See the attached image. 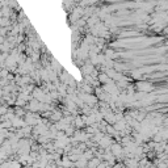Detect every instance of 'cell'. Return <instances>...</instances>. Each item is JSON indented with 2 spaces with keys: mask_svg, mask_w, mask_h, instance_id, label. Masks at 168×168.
Instances as JSON below:
<instances>
[{
  "mask_svg": "<svg viewBox=\"0 0 168 168\" xmlns=\"http://www.w3.org/2000/svg\"><path fill=\"white\" fill-rule=\"evenodd\" d=\"M137 88L141 92H147V91L153 89V86L149 84V83H137Z\"/></svg>",
  "mask_w": 168,
  "mask_h": 168,
  "instance_id": "6da1fadb",
  "label": "cell"
},
{
  "mask_svg": "<svg viewBox=\"0 0 168 168\" xmlns=\"http://www.w3.org/2000/svg\"><path fill=\"white\" fill-rule=\"evenodd\" d=\"M100 163H101V160H100L99 158H92V159H89V160L87 162V168H96L97 167Z\"/></svg>",
  "mask_w": 168,
  "mask_h": 168,
  "instance_id": "7a4b0ae2",
  "label": "cell"
},
{
  "mask_svg": "<svg viewBox=\"0 0 168 168\" xmlns=\"http://www.w3.org/2000/svg\"><path fill=\"white\" fill-rule=\"evenodd\" d=\"M72 123H75V125H76L78 127H83V126H84V121H83L82 117H78Z\"/></svg>",
  "mask_w": 168,
  "mask_h": 168,
  "instance_id": "3957f363",
  "label": "cell"
},
{
  "mask_svg": "<svg viewBox=\"0 0 168 168\" xmlns=\"http://www.w3.org/2000/svg\"><path fill=\"white\" fill-rule=\"evenodd\" d=\"M0 25H8V18H2L0 20Z\"/></svg>",
  "mask_w": 168,
  "mask_h": 168,
  "instance_id": "277c9868",
  "label": "cell"
}]
</instances>
